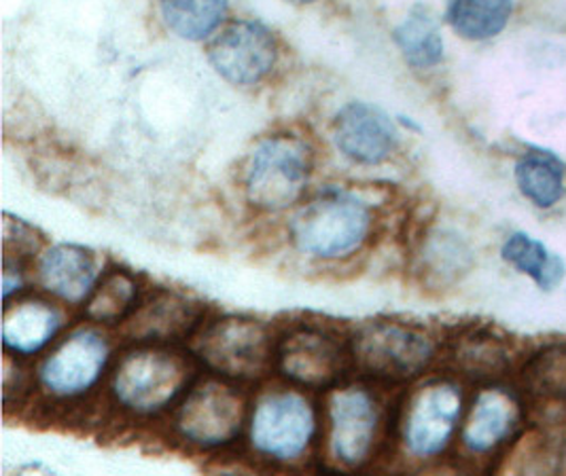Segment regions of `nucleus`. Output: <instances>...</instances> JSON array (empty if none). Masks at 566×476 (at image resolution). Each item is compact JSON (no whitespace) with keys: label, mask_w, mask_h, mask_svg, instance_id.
<instances>
[{"label":"nucleus","mask_w":566,"mask_h":476,"mask_svg":"<svg viewBox=\"0 0 566 476\" xmlns=\"http://www.w3.org/2000/svg\"><path fill=\"white\" fill-rule=\"evenodd\" d=\"M348 351L344 350L332 335L302 328L286 335L276 348V364L289 381L310 388L325 390L346 371Z\"/></svg>","instance_id":"12"},{"label":"nucleus","mask_w":566,"mask_h":476,"mask_svg":"<svg viewBox=\"0 0 566 476\" xmlns=\"http://www.w3.org/2000/svg\"><path fill=\"white\" fill-rule=\"evenodd\" d=\"M371 210L365 201L344 191L325 193L302 208L291 237L297 251L316 258H342L359 251L371 231Z\"/></svg>","instance_id":"2"},{"label":"nucleus","mask_w":566,"mask_h":476,"mask_svg":"<svg viewBox=\"0 0 566 476\" xmlns=\"http://www.w3.org/2000/svg\"><path fill=\"white\" fill-rule=\"evenodd\" d=\"M395 45L416 71L436 68L443 60V34L438 18L427 7H413L392 32Z\"/></svg>","instance_id":"21"},{"label":"nucleus","mask_w":566,"mask_h":476,"mask_svg":"<svg viewBox=\"0 0 566 476\" xmlns=\"http://www.w3.org/2000/svg\"><path fill=\"white\" fill-rule=\"evenodd\" d=\"M247 420V401L230 379H205L187 390L175 417L180 438L198 449L233 443Z\"/></svg>","instance_id":"5"},{"label":"nucleus","mask_w":566,"mask_h":476,"mask_svg":"<svg viewBox=\"0 0 566 476\" xmlns=\"http://www.w3.org/2000/svg\"><path fill=\"white\" fill-rule=\"evenodd\" d=\"M473 267V252L461 235L452 231H436L427 237L420 251V276L436 288H448L461 282Z\"/></svg>","instance_id":"20"},{"label":"nucleus","mask_w":566,"mask_h":476,"mask_svg":"<svg viewBox=\"0 0 566 476\" xmlns=\"http://www.w3.org/2000/svg\"><path fill=\"white\" fill-rule=\"evenodd\" d=\"M108 356L104 335L94 328H78L43 360L39 383L53 399H78L101 381Z\"/></svg>","instance_id":"10"},{"label":"nucleus","mask_w":566,"mask_h":476,"mask_svg":"<svg viewBox=\"0 0 566 476\" xmlns=\"http://www.w3.org/2000/svg\"><path fill=\"white\" fill-rule=\"evenodd\" d=\"M230 0H159L166 25L185 41H205L228 15Z\"/></svg>","instance_id":"25"},{"label":"nucleus","mask_w":566,"mask_h":476,"mask_svg":"<svg viewBox=\"0 0 566 476\" xmlns=\"http://www.w3.org/2000/svg\"><path fill=\"white\" fill-rule=\"evenodd\" d=\"M520 388L537 424H565L566 341L535 351L520 371Z\"/></svg>","instance_id":"15"},{"label":"nucleus","mask_w":566,"mask_h":476,"mask_svg":"<svg viewBox=\"0 0 566 476\" xmlns=\"http://www.w3.org/2000/svg\"><path fill=\"white\" fill-rule=\"evenodd\" d=\"M463 415V392L454 381L436 379L420 385L406 404L401 438L418 459H431L446 452Z\"/></svg>","instance_id":"9"},{"label":"nucleus","mask_w":566,"mask_h":476,"mask_svg":"<svg viewBox=\"0 0 566 476\" xmlns=\"http://www.w3.org/2000/svg\"><path fill=\"white\" fill-rule=\"evenodd\" d=\"M522 401L505 388H486L471 404L463 430L461 443L471 457H486L501 452L522 422Z\"/></svg>","instance_id":"14"},{"label":"nucleus","mask_w":566,"mask_h":476,"mask_svg":"<svg viewBox=\"0 0 566 476\" xmlns=\"http://www.w3.org/2000/svg\"><path fill=\"white\" fill-rule=\"evenodd\" d=\"M202 307L175 293H161L129 318V335L147 343H170L189 337L200 325Z\"/></svg>","instance_id":"17"},{"label":"nucleus","mask_w":566,"mask_h":476,"mask_svg":"<svg viewBox=\"0 0 566 476\" xmlns=\"http://www.w3.org/2000/svg\"><path fill=\"white\" fill-rule=\"evenodd\" d=\"M385 411L360 385L339 388L327 401V449L337 466L357 470L371 462L382 438Z\"/></svg>","instance_id":"7"},{"label":"nucleus","mask_w":566,"mask_h":476,"mask_svg":"<svg viewBox=\"0 0 566 476\" xmlns=\"http://www.w3.org/2000/svg\"><path fill=\"white\" fill-rule=\"evenodd\" d=\"M276 57L279 47L272 30L253 20L228 25L208 47L212 68L232 85H258L272 73Z\"/></svg>","instance_id":"11"},{"label":"nucleus","mask_w":566,"mask_h":476,"mask_svg":"<svg viewBox=\"0 0 566 476\" xmlns=\"http://www.w3.org/2000/svg\"><path fill=\"white\" fill-rule=\"evenodd\" d=\"M514 15V0H448L446 22L473 43L499 36Z\"/></svg>","instance_id":"22"},{"label":"nucleus","mask_w":566,"mask_h":476,"mask_svg":"<svg viewBox=\"0 0 566 476\" xmlns=\"http://www.w3.org/2000/svg\"><path fill=\"white\" fill-rule=\"evenodd\" d=\"M39 282L62 302L83 303L98 286V258L85 246L55 244L41 254Z\"/></svg>","instance_id":"16"},{"label":"nucleus","mask_w":566,"mask_h":476,"mask_svg":"<svg viewBox=\"0 0 566 476\" xmlns=\"http://www.w3.org/2000/svg\"><path fill=\"white\" fill-rule=\"evenodd\" d=\"M2 242H4V254L7 256L15 254L18 258L30 256L39 246L36 231L24 221L13 219L11 214H4V237H2Z\"/></svg>","instance_id":"27"},{"label":"nucleus","mask_w":566,"mask_h":476,"mask_svg":"<svg viewBox=\"0 0 566 476\" xmlns=\"http://www.w3.org/2000/svg\"><path fill=\"white\" fill-rule=\"evenodd\" d=\"M353 360L365 375L403 383L422 375L436 358L433 339L401 322H369L353 339Z\"/></svg>","instance_id":"4"},{"label":"nucleus","mask_w":566,"mask_h":476,"mask_svg":"<svg viewBox=\"0 0 566 476\" xmlns=\"http://www.w3.org/2000/svg\"><path fill=\"white\" fill-rule=\"evenodd\" d=\"M62 326L60 311L50 303L22 302L7 307L2 322L4 350L32 356L48 348Z\"/></svg>","instance_id":"18"},{"label":"nucleus","mask_w":566,"mask_h":476,"mask_svg":"<svg viewBox=\"0 0 566 476\" xmlns=\"http://www.w3.org/2000/svg\"><path fill=\"white\" fill-rule=\"evenodd\" d=\"M251 445L272 462L291 464L308 453L316 434V411L295 390H279L259 399L251 415Z\"/></svg>","instance_id":"8"},{"label":"nucleus","mask_w":566,"mask_h":476,"mask_svg":"<svg viewBox=\"0 0 566 476\" xmlns=\"http://www.w3.org/2000/svg\"><path fill=\"white\" fill-rule=\"evenodd\" d=\"M312 174V151L297 136L259 142L244 170L247 200L261 212H283L302 200Z\"/></svg>","instance_id":"3"},{"label":"nucleus","mask_w":566,"mask_h":476,"mask_svg":"<svg viewBox=\"0 0 566 476\" xmlns=\"http://www.w3.org/2000/svg\"><path fill=\"white\" fill-rule=\"evenodd\" d=\"M291 4H310V2H316V0H286Z\"/></svg>","instance_id":"28"},{"label":"nucleus","mask_w":566,"mask_h":476,"mask_svg":"<svg viewBox=\"0 0 566 476\" xmlns=\"http://www.w3.org/2000/svg\"><path fill=\"white\" fill-rule=\"evenodd\" d=\"M196 353L207 369L230 381H255L276 358L268 328L249 318H223L207 326Z\"/></svg>","instance_id":"6"},{"label":"nucleus","mask_w":566,"mask_h":476,"mask_svg":"<svg viewBox=\"0 0 566 476\" xmlns=\"http://www.w3.org/2000/svg\"><path fill=\"white\" fill-rule=\"evenodd\" d=\"M501 256L517 274L531 277L545 293L554 290L565 279V261L528 233H512L501 248Z\"/></svg>","instance_id":"24"},{"label":"nucleus","mask_w":566,"mask_h":476,"mask_svg":"<svg viewBox=\"0 0 566 476\" xmlns=\"http://www.w3.org/2000/svg\"><path fill=\"white\" fill-rule=\"evenodd\" d=\"M136 302V282L126 272L104 277L87 299V316L103 325L122 322Z\"/></svg>","instance_id":"26"},{"label":"nucleus","mask_w":566,"mask_h":476,"mask_svg":"<svg viewBox=\"0 0 566 476\" xmlns=\"http://www.w3.org/2000/svg\"><path fill=\"white\" fill-rule=\"evenodd\" d=\"M191 379V358L154 343L122 356L111 379V392L124 411L151 417L185 396Z\"/></svg>","instance_id":"1"},{"label":"nucleus","mask_w":566,"mask_h":476,"mask_svg":"<svg viewBox=\"0 0 566 476\" xmlns=\"http://www.w3.org/2000/svg\"><path fill=\"white\" fill-rule=\"evenodd\" d=\"M335 149L359 166H380L399 145V129L387 113L367 102L346 104L334 121Z\"/></svg>","instance_id":"13"},{"label":"nucleus","mask_w":566,"mask_h":476,"mask_svg":"<svg viewBox=\"0 0 566 476\" xmlns=\"http://www.w3.org/2000/svg\"><path fill=\"white\" fill-rule=\"evenodd\" d=\"M514 174L520 193L541 210H549L565 198V166L552 152H524Z\"/></svg>","instance_id":"23"},{"label":"nucleus","mask_w":566,"mask_h":476,"mask_svg":"<svg viewBox=\"0 0 566 476\" xmlns=\"http://www.w3.org/2000/svg\"><path fill=\"white\" fill-rule=\"evenodd\" d=\"M459 375L473 381H494L512 367V346L489 330L463 335L450 351Z\"/></svg>","instance_id":"19"}]
</instances>
